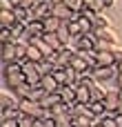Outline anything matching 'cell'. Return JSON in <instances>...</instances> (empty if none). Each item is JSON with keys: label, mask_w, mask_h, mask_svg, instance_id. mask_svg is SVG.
Masks as SVG:
<instances>
[{"label": "cell", "mask_w": 122, "mask_h": 127, "mask_svg": "<svg viewBox=\"0 0 122 127\" xmlns=\"http://www.w3.org/2000/svg\"><path fill=\"white\" fill-rule=\"evenodd\" d=\"M4 83H7L9 89H16L22 83H27L24 63H9V65H4Z\"/></svg>", "instance_id": "6da1fadb"}, {"label": "cell", "mask_w": 122, "mask_h": 127, "mask_svg": "<svg viewBox=\"0 0 122 127\" xmlns=\"http://www.w3.org/2000/svg\"><path fill=\"white\" fill-rule=\"evenodd\" d=\"M24 76H27V83L31 87H38L42 83V69H40V63H29L24 60Z\"/></svg>", "instance_id": "7a4b0ae2"}, {"label": "cell", "mask_w": 122, "mask_h": 127, "mask_svg": "<svg viewBox=\"0 0 122 127\" xmlns=\"http://www.w3.org/2000/svg\"><path fill=\"white\" fill-rule=\"evenodd\" d=\"M51 13H53L58 20H62V22H71V20H78V13H76L71 7H67L64 2H60V4H53Z\"/></svg>", "instance_id": "3957f363"}, {"label": "cell", "mask_w": 122, "mask_h": 127, "mask_svg": "<svg viewBox=\"0 0 122 127\" xmlns=\"http://www.w3.org/2000/svg\"><path fill=\"white\" fill-rule=\"evenodd\" d=\"M51 9H53V2L51 0H38L36 4H33V20H44V18H49L51 16Z\"/></svg>", "instance_id": "277c9868"}, {"label": "cell", "mask_w": 122, "mask_h": 127, "mask_svg": "<svg viewBox=\"0 0 122 127\" xmlns=\"http://www.w3.org/2000/svg\"><path fill=\"white\" fill-rule=\"evenodd\" d=\"M118 71H120L118 65H113V67H96L93 69V76H96L98 83H107V80H116Z\"/></svg>", "instance_id": "5b68a950"}, {"label": "cell", "mask_w": 122, "mask_h": 127, "mask_svg": "<svg viewBox=\"0 0 122 127\" xmlns=\"http://www.w3.org/2000/svg\"><path fill=\"white\" fill-rule=\"evenodd\" d=\"M20 105V98L11 92V89H4L0 94V112L2 109H9V107H18Z\"/></svg>", "instance_id": "8992f818"}, {"label": "cell", "mask_w": 122, "mask_h": 127, "mask_svg": "<svg viewBox=\"0 0 122 127\" xmlns=\"http://www.w3.org/2000/svg\"><path fill=\"white\" fill-rule=\"evenodd\" d=\"M93 36H96L98 40H104V42H109V45H118V36H116V31H113L111 27L96 29V31H93Z\"/></svg>", "instance_id": "52a82bcc"}, {"label": "cell", "mask_w": 122, "mask_h": 127, "mask_svg": "<svg viewBox=\"0 0 122 127\" xmlns=\"http://www.w3.org/2000/svg\"><path fill=\"white\" fill-rule=\"evenodd\" d=\"M89 89H91V103L104 100L107 94H109V89H104V83H98V80H93V83L89 85Z\"/></svg>", "instance_id": "ba28073f"}, {"label": "cell", "mask_w": 122, "mask_h": 127, "mask_svg": "<svg viewBox=\"0 0 122 127\" xmlns=\"http://www.w3.org/2000/svg\"><path fill=\"white\" fill-rule=\"evenodd\" d=\"M76 92H78V85H67V87H60V98L64 105H73L76 103Z\"/></svg>", "instance_id": "9c48e42d"}, {"label": "cell", "mask_w": 122, "mask_h": 127, "mask_svg": "<svg viewBox=\"0 0 122 127\" xmlns=\"http://www.w3.org/2000/svg\"><path fill=\"white\" fill-rule=\"evenodd\" d=\"M104 105H107V109H111V112L118 114V107H120V89L118 87L116 89H109V94L104 98Z\"/></svg>", "instance_id": "30bf717a"}, {"label": "cell", "mask_w": 122, "mask_h": 127, "mask_svg": "<svg viewBox=\"0 0 122 127\" xmlns=\"http://www.w3.org/2000/svg\"><path fill=\"white\" fill-rule=\"evenodd\" d=\"M78 49H84V51H96L98 49V38L93 33H87L78 40Z\"/></svg>", "instance_id": "8fae6325"}, {"label": "cell", "mask_w": 122, "mask_h": 127, "mask_svg": "<svg viewBox=\"0 0 122 127\" xmlns=\"http://www.w3.org/2000/svg\"><path fill=\"white\" fill-rule=\"evenodd\" d=\"M42 89L47 92V94H58L60 92V83L53 78V74H47V76H42Z\"/></svg>", "instance_id": "7c38bea8"}, {"label": "cell", "mask_w": 122, "mask_h": 127, "mask_svg": "<svg viewBox=\"0 0 122 127\" xmlns=\"http://www.w3.org/2000/svg\"><path fill=\"white\" fill-rule=\"evenodd\" d=\"M2 63H4V65L18 63V51H16V45H13V42L2 45Z\"/></svg>", "instance_id": "4fadbf2b"}, {"label": "cell", "mask_w": 122, "mask_h": 127, "mask_svg": "<svg viewBox=\"0 0 122 127\" xmlns=\"http://www.w3.org/2000/svg\"><path fill=\"white\" fill-rule=\"evenodd\" d=\"M96 58H98V67H113V65H118L113 51H96Z\"/></svg>", "instance_id": "5bb4252c"}, {"label": "cell", "mask_w": 122, "mask_h": 127, "mask_svg": "<svg viewBox=\"0 0 122 127\" xmlns=\"http://www.w3.org/2000/svg\"><path fill=\"white\" fill-rule=\"evenodd\" d=\"M76 103H82V105H91V89L89 85H78V92H76Z\"/></svg>", "instance_id": "9a60e30c"}, {"label": "cell", "mask_w": 122, "mask_h": 127, "mask_svg": "<svg viewBox=\"0 0 122 127\" xmlns=\"http://www.w3.org/2000/svg\"><path fill=\"white\" fill-rule=\"evenodd\" d=\"M60 25H62V20H58L53 13L49 16V18H44L42 20V27H44V33H56L58 29H60Z\"/></svg>", "instance_id": "2e32d148"}, {"label": "cell", "mask_w": 122, "mask_h": 127, "mask_svg": "<svg viewBox=\"0 0 122 127\" xmlns=\"http://www.w3.org/2000/svg\"><path fill=\"white\" fill-rule=\"evenodd\" d=\"M27 60H29V63H42L44 56H42V51H40L36 45L29 42V47H27Z\"/></svg>", "instance_id": "e0dca14e"}, {"label": "cell", "mask_w": 122, "mask_h": 127, "mask_svg": "<svg viewBox=\"0 0 122 127\" xmlns=\"http://www.w3.org/2000/svg\"><path fill=\"white\" fill-rule=\"evenodd\" d=\"M20 118H22V112L18 107H9L0 112V121H20Z\"/></svg>", "instance_id": "ac0fdd59"}, {"label": "cell", "mask_w": 122, "mask_h": 127, "mask_svg": "<svg viewBox=\"0 0 122 127\" xmlns=\"http://www.w3.org/2000/svg\"><path fill=\"white\" fill-rule=\"evenodd\" d=\"M60 103H62L60 94H47V96L42 98V107H44V109H53V107H58Z\"/></svg>", "instance_id": "d6986e66"}, {"label": "cell", "mask_w": 122, "mask_h": 127, "mask_svg": "<svg viewBox=\"0 0 122 127\" xmlns=\"http://www.w3.org/2000/svg\"><path fill=\"white\" fill-rule=\"evenodd\" d=\"M16 22H18V20H16V13H13V11H0V25H2V27L11 29Z\"/></svg>", "instance_id": "ffe728a7"}, {"label": "cell", "mask_w": 122, "mask_h": 127, "mask_svg": "<svg viewBox=\"0 0 122 127\" xmlns=\"http://www.w3.org/2000/svg\"><path fill=\"white\" fill-rule=\"evenodd\" d=\"M53 78L60 83V87H67L69 85V74H67V67H56V71H53Z\"/></svg>", "instance_id": "44dd1931"}, {"label": "cell", "mask_w": 122, "mask_h": 127, "mask_svg": "<svg viewBox=\"0 0 122 127\" xmlns=\"http://www.w3.org/2000/svg\"><path fill=\"white\" fill-rule=\"evenodd\" d=\"M11 92H13V94H16V96H18V98L22 100V98H31V94H33V87H31L29 83H22L20 87L11 89Z\"/></svg>", "instance_id": "7402d4cb"}, {"label": "cell", "mask_w": 122, "mask_h": 127, "mask_svg": "<svg viewBox=\"0 0 122 127\" xmlns=\"http://www.w3.org/2000/svg\"><path fill=\"white\" fill-rule=\"evenodd\" d=\"M42 38H44V42H47L51 49H56V51L64 49V47H62V42H60V38H58V33H44Z\"/></svg>", "instance_id": "603a6c76"}, {"label": "cell", "mask_w": 122, "mask_h": 127, "mask_svg": "<svg viewBox=\"0 0 122 127\" xmlns=\"http://www.w3.org/2000/svg\"><path fill=\"white\" fill-rule=\"evenodd\" d=\"M89 107H91V114H93L96 118H102V116H104V112H107L104 100H96V103H91Z\"/></svg>", "instance_id": "cb8c5ba5"}, {"label": "cell", "mask_w": 122, "mask_h": 127, "mask_svg": "<svg viewBox=\"0 0 122 127\" xmlns=\"http://www.w3.org/2000/svg\"><path fill=\"white\" fill-rule=\"evenodd\" d=\"M69 67H73V69H76V71H78V74H80V76H82V74H84V71H89V69H91V67H89V65H87V63H84V60H82V58H78V56H76V58H73V63H71V65H69Z\"/></svg>", "instance_id": "d4e9b609"}, {"label": "cell", "mask_w": 122, "mask_h": 127, "mask_svg": "<svg viewBox=\"0 0 122 127\" xmlns=\"http://www.w3.org/2000/svg\"><path fill=\"white\" fill-rule=\"evenodd\" d=\"M87 2V7L93 11V13H102L104 9H107V4H104V0H84Z\"/></svg>", "instance_id": "484cf974"}, {"label": "cell", "mask_w": 122, "mask_h": 127, "mask_svg": "<svg viewBox=\"0 0 122 127\" xmlns=\"http://www.w3.org/2000/svg\"><path fill=\"white\" fill-rule=\"evenodd\" d=\"M0 40H2V45H9V42H13L16 38H13V33H11V29H7V27H2V29H0Z\"/></svg>", "instance_id": "4316f807"}, {"label": "cell", "mask_w": 122, "mask_h": 127, "mask_svg": "<svg viewBox=\"0 0 122 127\" xmlns=\"http://www.w3.org/2000/svg\"><path fill=\"white\" fill-rule=\"evenodd\" d=\"M47 96V92L42 89V85H38V87H33V94H31V100H38V103H42V98Z\"/></svg>", "instance_id": "83f0119b"}, {"label": "cell", "mask_w": 122, "mask_h": 127, "mask_svg": "<svg viewBox=\"0 0 122 127\" xmlns=\"http://www.w3.org/2000/svg\"><path fill=\"white\" fill-rule=\"evenodd\" d=\"M13 9H16V4L11 0H0V11H13Z\"/></svg>", "instance_id": "f1b7e54d"}, {"label": "cell", "mask_w": 122, "mask_h": 127, "mask_svg": "<svg viewBox=\"0 0 122 127\" xmlns=\"http://www.w3.org/2000/svg\"><path fill=\"white\" fill-rule=\"evenodd\" d=\"M111 51H113V56H116V63L120 65V63H122V47H120V45H113Z\"/></svg>", "instance_id": "f546056e"}, {"label": "cell", "mask_w": 122, "mask_h": 127, "mask_svg": "<svg viewBox=\"0 0 122 127\" xmlns=\"http://www.w3.org/2000/svg\"><path fill=\"white\" fill-rule=\"evenodd\" d=\"M0 127H20V121H0Z\"/></svg>", "instance_id": "4dcf8cb0"}, {"label": "cell", "mask_w": 122, "mask_h": 127, "mask_svg": "<svg viewBox=\"0 0 122 127\" xmlns=\"http://www.w3.org/2000/svg\"><path fill=\"white\" fill-rule=\"evenodd\" d=\"M31 125H33V118H29V116L20 118V127H31Z\"/></svg>", "instance_id": "1f68e13d"}, {"label": "cell", "mask_w": 122, "mask_h": 127, "mask_svg": "<svg viewBox=\"0 0 122 127\" xmlns=\"http://www.w3.org/2000/svg\"><path fill=\"white\" fill-rule=\"evenodd\" d=\"M100 123H102L104 127H118V123H116V118H102Z\"/></svg>", "instance_id": "d6a6232c"}, {"label": "cell", "mask_w": 122, "mask_h": 127, "mask_svg": "<svg viewBox=\"0 0 122 127\" xmlns=\"http://www.w3.org/2000/svg\"><path fill=\"white\" fill-rule=\"evenodd\" d=\"M116 87L122 89V71H118V76H116Z\"/></svg>", "instance_id": "836d02e7"}, {"label": "cell", "mask_w": 122, "mask_h": 127, "mask_svg": "<svg viewBox=\"0 0 122 127\" xmlns=\"http://www.w3.org/2000/svg\"><path fill=\"white\" fill-rule=\"evenodd\" d=\"M31 127H44V121H33V125Z\"/></svg>", "instance_id": "e575fe53"}, {"label": "cell", "mask_w": 122, "mask_h": 127, "mask_svg": "<svg viewBox=\"0 0 122 127\" xmlns=\"http://www.w3.org/2000/svg\"><path fill=\"white\" fill-rule=\"evenodd\" d=\"M104 4H107V9H109V7H113V4H116V0H104Z\"/></svg>", "instance_id": "d590c367"}, {"label": "cell", "mask_w": 122, "mask_h": 127, "mask_svg": "<svg viewBox=\"0 0 122 127\" xmlns=\"http://www.w3.org/2000/svg\"><path fill=\"white\" fill-rule=\"evenodd\" d=\"M91 127H104V125H102V123H100V118H98V121H96V123H93Z\"/></svg>", "instance_id": "8d00e7d4"}, {"label": "cell", "mask_w": 122, "mask_h": 127, "mask_svg": "<svg viewBox=\"0 0 122 127\" xmlns=\"http://www.w3.org/2000/svg\"><path fill=\"white\" fill-rule=\"evenodd\" d=\"M118 69H120V71H122V63H120V65H118Z\"/></svg>", "instance_id": "74e56055"}, {"label": "cell", "mask_w": 122, "mask_h": 127, "mask_svg": "<svg viewBox=\"0 0 122 127\" xmlns=\"http://www.w3.org/2000/svg\"><path fill=\"white\" fill-rule=\"evenodd\" d=\"M120 103H122V89H120Z\"/></svg>", "instance_id": "f35d334b"}]
</instances>
